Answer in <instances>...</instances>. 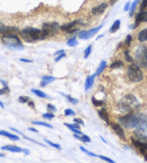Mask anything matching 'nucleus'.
Masks as SVG:
<instances>
[{
	"mask_svg": "<svg viewBox=\"0 0 147 163\" xmlns=\"http://www.w3.org/2000/svg\"><path fill=\"white\" fill-rule=\"evenodd\" d=\"M19 33L22 39L28 43H33L39 40H44L46 37H49V34L44 30H39L34 27H25L24 30L19 31Z\"/></svg>",
	"mask_w": 147,
	"mask_h": 163,
	"instance_id": "1",
	"label": "nucleus"
},
{
	"mask_svg": "<svg viewBox=\"0 0 147 163\" xmlns=\"http://www.w3.org/2000/svg\"><path fill=\"white\" fill-rule=\"evenodd\" d=\"M121 126L126 128H139L146 123V117L143 114H136V113L129 112L124 117L119 118Z\"/></svg>",
	"mask_w": 147,
	"mask_h": 163,
	"instance_id": "2",
	"label": "nucleus"
},
{
	"mask_svg": "<svg viewBox=\"0 0 147 163\" xmlns=\"http://www.w3.org/2000/svg\"><path fill=\"white\" fill-rule=\"evenodd\" d=\"M118 107L121 111H124V112H130L132 108L135 107H139V101L136 97L131 95V94H128L124 97H122L118 104Z\"/></svg>",
	"mask_w": 147,
	"mask_h": 163,
	"instance_id": "3",
	"label": "nucleus"
},
{
	"mask_svg": "<svg viewBox=\"0 0 147 163\" xmlns=\"http://www.w3.org/2000/svg\"><path fill=\"white\" fill-rule=\"evenodd\" d=\"M127 76L128 79L132 82V83H139L144 79V74L143 70L141 69V67L138 66L137 63H131L128 67L127 70Z\"/></svg>",
	"mask_w": 147,
	"mask_h": 163,
	"instance_id": "4",
	"label": "nucleus"
},
{
	"mask_svg": "<svg viewBox=\"0 0 147 163\" xmlns=\"http://www.w3.org/2000/svg\"><path fill=\"white\" fill-rule=\"evenodd\" d=\"M1 41L5 45L13 49H23L22 45V41H20L19 36H17L16 33H8V34H2L1 36Z\"/></svg>",
	"mask_w": 147,
	"mask_h": 163,
	"instance_id": "5",
	"label": "nucleus"
},
{
	"mask_svg": "<svg viewBox=\"0 0 147 163\" xmlns=\"http://www.w3.org/2000/svg\"><path fill=\"white\" fill-rule=\"evenodd\" d=\"M136 63L141 68H147V48L146 45H141L135 52Z\"/></svg>",
	"mask_w": 147,
	"mask_h": 163,
	"instance_id": "6",
	"label": "nucleus"
},
{
	"mask_svg": "<svg viewBox=\"0 0 147 163\" xmlns=\"http://www.w3.org/2000/svg\"><path fill=\"white\" fill-rule=\"evenodd\" d=\"M60 28L59 24L56 22H51V23H44L42 26V30H44L46 33L49 34V36L51 35H54V34L58 32V30Z\"/></svg>",
	"mask_w": 147,
	"mask_h": 163,
	"instance_id": "7",
	"label": "nucleus"
},
{
	"mask_svg": "<svg viewBox=\"0 0 147 163\" xmlns=\"http://www.w3.org/2000/svg\"><path fill=\"white\" fill-rule=\"evenodd\" d=\"M79 24H83L82 20H79V19L78 20H74V22H70V23L65 24V25L60 26V30L66 31V32H68V33H74V32H76V31L78 30L77 26H78Z\"/></svg>",
	"mask_w": 147,
	"mask_h": 163,
	"instance_id": "8",
	"label": "nucleus"
},
{
	"mask_svg": "<svg viewBox=\"0 0 147 163\" xmlns=\"http://www.w3.org/2000/svg\"><path fill=\"white\" fill-rule=\"evenodd\" d=\"M101 27H102V25L101 26H98V27H95V28H92V30L82 31V32H79V34H78L79 39H82V40H88V39H91L92 36H94L95 34L101 30Z\"/></svg>",
	"mask_w": 147,
	"mask_h": 163,
	"instance_id": "9",
	"label": "nucleus"
},
{
	"mask_svg": "<svg viewBox=\"0 0 147 163\" xmlns=\"http://www.w3.org/2000/svg\"><path fill=\"white\" fill-rule=\"evenodd\" d=\"M131 142H132V145H134L135 147H137L138 150L141 151L143 154L147 151V143L141 142V140H138L137 138H134V137L131 138Z\"/></svg>",
	"mask_w": 147,
	"mask_h": 163,
	"instance_id": "10",
	"label": "nucleus"
},
{
	"mask_svg": "<svg viewBox=\"0 0 147 163\" xmlns=\"http://www.w3.org/2000/svg\"><path fill=\"white\" fill-rule=\"evenodd\" d=\"M106 8H108V3H105V2L100 3L98 6L94 7V8L92 9V14H93V15H101V14L104 13Z\"/></svg>",
	"mask_w": 147,
	"mask_h": 163,
	"instance_id": "11",
	"label": "nucleus"
},
{
	"mask_svg": "<svg viewBox=\"0 0 147 163\" xmlns=\"http://www.w3.org/2000/svg\"><path fill=\"white\" fill-rule=\"evenodd\" d=\"M111 128L118 136L121 137V138H124V130L121 125H119V123H111Z\"/></svg>",
	"mask_w": 147,
	"mask_h": 163,
	"instance_id": "12",
	"label": "nucleus"
},
{
	"mask_svg": "<svg viewBox=\"0 0 147 163\" xmlns=\"http://www.w3.org/2000/svg\"><path fill=\"white\" fill-rule=\"evenodd\" d=\"M19 30L16 26H0V33L8 34V33H18Z\"/></svg>",
	"mask_w": 147,
	"mask_h": 163,
	"instance_id": "13",
	"label": "nucleus"
},
{
	"mask_svg": "<svg viewBox=\"0 0 147 163\" xmlns=\"http://www.w3.org/2000/svg\"><path fill=\"white\" fill-rule=\"evenodd\" d=\"M3 151H9V152H15V153H20L23 152V148L16 146V145H6V146H2Z\"/></svg>",
	"mask_w": 147,
	"mask_h": 163,
	"instance_id": "14",
	"label": "nucleus"
},
{
	"mask_svg": "<svg viewBox=\"0 0 147 163\" xmlns=\"http://www.w3.org/2000/svg\"><path fill=\"white\" fill-rule=\"evenodd\" d=\"M56 80V77L53 76H43L42 77V82H41V86H46L48 84L52 83Z\"/></svg>",
	"mask_w": 147,
	"mask_h": 163,
	"instance_id": "15",
	"label": "nucleus"
},
{
	"mask_svg": "<svg viewBox=\"0 0 147 163\" xmlns=\"http://www.w3.org/2000/svg\"><path fill=\"white\" fill-rule=\"evenodd\" d=\"M94 79H95V75L93 76H88L86 78V82H85V91H88L93 86V84H94Z\"/></svg>",
	"mask_w": 147,
	"mask_h": 163,
	"instance_id": "16",
	"label": "nucleus"
},
{
	"mask_svg": "<svg viewBox=\"0 0 147 163\" xmlns=\"http://www.w3.org/2000/svg\"><path fill=\"white\" fill-rule=\"evenodd\" d=\"M0 135L8 137V138H9V139H11V140H19V137L16 136V135H14V134L8 133V131H6V130H0Z\"/></svg>",
	"mask_w": 147,
	"mask_h": 163,
	"instance_id": "17",
	"label": "nucleus"
},
{
	"mask_svg": "<svg viewBox=\"0 0 147 163\" xmlns=\"http://www.w3.org/2000/svg\"><path fill=\"white\" fill-rule=\"evenodd\" d=\"M135 136H136V138H137L138 140L144 142V143H147V135L143 133V131H139V130H137V131L135 133Z\"/></svg>",
	"mask_w": 147,
	"mask_h": 163,
	"instance_id": "18",
	"label": "nucleus"
},
{
	"mask_svg": "<svg viewBox=\"0 0 147 163\" xmlns=\"http://www.w3.org/2000/svg\"><path fill=\"white\" fill-rule=\"evenodd\" d=\"M98 116H100V118H101L102 120H104L105 122L109 123V116H108V112H106V110H105V109L98 110Z\"/></svg>",
	"mask_w": 147,
	"mask_h": 163,
	"instance_id": "19",
	"label": "nucleus"
},
{
	"mask_svg": "<svg viewBox=\"0 0 147 163\" xmlns=\"http://www.w3.org/2000/svg\"><path fill=\"white\" fill-rule=\"evenodd\" d=\"M138 40L141 42H146L147 41V28H144L143 31L139 32L138 34Z\"/></svg>",
	"mask_w": 147,
	"mask_h": 163,
	"instance_id": "20",
	"label": "nucleus"
},
{
	"mask_svg": "<svg viewBox=\"0 0 147 163\" xmlns=\"http://www.w3.org/2000/svg\"><path fill=\"white\" fill-rule=\"evenodd\" d=\"M120 25H121V22L119 19H117L115 23L112 24L111 28H110V33H115V32L120 28Z\"/></svg>",
	"mask_w": 147,
	"mask_h": 163,
	"instance_id": "21",
	"label": "nucleus"
},
{
	"mask_svg": "<svg viewBox=\"0 0 147 163\" xmlns=\"http://www.w3.org/2000/svg\"><path fill=\"white\" fill-rule=\"evenodd\" d=\"M105 67H106V61H101V63H100V66H98L97 70H96V73H95V76H98V75H101L102 71L105 69Z\"/></svg>",
	"mask_w": 147,
	"mask_h": 163,
	"instance_id": "22",
	"label": "nucleus"
},
{
	"mask_svg": "<svg viewBox=\"0 0 147 163\" xmlns=\"http://www.w3.org/2000/svg\"><path fill=\"white\" fill-rule=\"evenodd\" d=\"M122 66H123V62L120 61V60H117V61H113V62L110 65V68H111V69H117V68H121Z\"/></svg>",
	"mask_w": 147,
	"mask_h": 163,
	"instance_id": "23",
	"label": "nucleus"
},
{
	"mask_svg": "<svg viewBox=\"0 0 147 163\" xmlns=\"http://www.w3.org/2000/svg\"><path fill=\"white\" fill-rule=\"evenodd\" d=\"M32 92L35 95H37L39 97H42V99H46L48 97V95H46L44 92H42V91H40V90H36V88H32Z\"/></svg>",
	"mask_w": 147,
	"mask_h": 163,
	"instance_id": "24",
	"label": "nucleus"
},
{
	"mask_svg": "<svg viewBox=\"0 0 147 163\" xmlns=\"http://www.w3.org/2000/svg\"><path fill=\"white\" fill-rule=\"evenodd\" d=\"M33 123L36 125V126H43V127H46V128H53L52 125L46 123V122H44V121H33Z\"/></svg>",
	"mask_w": 147,
	"mask_h": 163,
	"instance_id": "25",
	"label": "nucleus"
},
{
	"mask_svg": "<svg viewBox=\"0 0 147 163\" xmlns=\"http://www.w3.org/2000/svg\"><path fill=\"white\" fill-rule=\"evenodd\" d=\"M77 43H78V42H77V39H76L75 36L71 37V39H69V40L67 41V44H68L69 47H76Z\"/></svg>",
	"mask_w": 147,
	"mask_h": 163,
	"instance_id": "26",
	"label": "nucleus"
},
{
	"mask_svg": "<svg viewBox=\"0 0 147 163\" xmlns=\"http://www.w3.org/2000/svg\"><path fill=\"white\" fill-rule=\"evenodd\" d=\"M45 143H46V144H49V145H51V146H52V147H54V148H57V150H61V146H60L59 144L53 143V142H51V140H49V139H45Z\"/></svg>",
	"mask_w": 147,
	"mask_h": 163,
	"instance_id": "27",
	"label": "nucleus"
},
{
	"mask_svg": "<svg viewBox=\"0 0 147 163\" xmlns=\"http://www.w3.org/2000/svg\"><path fill=\"white\" fill-rule=\"evenodd\" d=\"M91 52H92V45H88L85 49V51H84V58L87 59L88 57H89V54H91Z\"/></svg>",
	"mask_w": 147,
	"mask_h": 163,
	"instance_id": "28",
	"label": "nucleus"
},
{
	"mask_svg": "<svg viewBox=\"0 0 147 163\" xmlns=\"http://www.w3.org/2000/svg\"><path fill=\"white\" fill-rule=\"evenodd\" d=\"M138 2H139V0H135L134 2L130 5V16H132V14H134V10L136 9V6H137Z\"/></svg>",
	"mask_w": 147,
	"mask_h": 163,
	"instance_id": "29",
	"label": "nucleus"
},
{
	"mask_svg": "<svg viewBox=\"0 0 147 163\" xmlns=\"http://www.w3.org/2000/svg\"><path fill=\"white\" fill-rule=\"evenodd\" d=\"M92 102H93V104H94L95 107H100V105H103L104 104V102L103 101H98V100H96L94 97H92Z\"/></svg>",
	"mask_w": 147,
	"mask_h": 163,
	"instance_id": "30",
	"label": "nucleus"
},
{
	"mask_svg": "<svg viewBox=\"0 0 147 163\" xmlns=\"http://www.w3.org/2000/svg\"><path fill=\"white\" fill-rule=\"evenodd\" d=\"M42 117L44 118V119L51 120V119H53V118H54V114H53L52 112H48V113H43Z\"/></svg>",
	"mask_w": 147,
	"mask_h": 163,
	"instance_id": "31",
	"label": "nucleus"
},
{
	"mask_svg": "<svg viewBox=\"0 0 147 163\" xmlns=\"http://www.w3.org/2000/svg\"><path fill=\"white\" fill-rule=\"evenodd\" d=\"M80 150L83 151V152H84V153H86V154H88V155H89V157H97V154H94V153H92V152H89V151H87L85 148V147H80Z\"/></svg>",
	"mask_w": 147,
	"mask_h": 163,
	"instance_id": "32",
	"label": "nucleus"
},
{
	"mask_svg": "<svg viewBox=\"0 0 147 163\" xmlns=\"http://www.w3.org/2000/svg\"><path fill=\"white\" fill-rule=\"evenodd\" d=\"M7 93H9V87L7 86V85H5L3 88L0 90V95H3V94H7Z\"/></svg>",
	"mask_w": 147,
	"mask_h": 163,
	"instance_id": "33",
	"label": "nucleus"
},
{
	"mask_svg": "<svg viewBox=\"0 0 147 163\" xmlns=\"http://www.w3.org/2000/svg\"><path fill=\"white\" fill-rule=\"evenodd\" d=\"M67 99H68V101L69 102H71L72 104H77L78 103V100L77 99H74V97H69V95H65Z\"/></svg>",
	"mask_w": 147,
	"mask_h": 163,
	"instance_id": "34",
	"label": "nucleus"
},
{
	"mask_svg": "<svg viewBox=\"0 0 147 163\" xmlns=\"http://www.w3.org/2000/svg\"><path fill=\"white\" fill-rule=\"evenodd\" d=\"M97 157H100V159H101V160H103V161H106V162L115 163V161L112 160V159H109V157H103V155H97Z\"/></svg>",
	"mask_w": 147,
	"mask_h": 163,
	"instance_id": "35",
	"label": "nucleus"
},
{
	"mask_svg": "<svg viewBox=\"0 0 147 163\" xmlns=\"http://www.w3.org/2000/svg\"><path fill=\"white\" fill-rule=\"evenodd\" d=\"M18 101H19L20 103H27V102L29 101V97H19Z\"/></svg>",
	"mask_w": 147,
	"mask_h": 163,
	"instance_id": "36",
	"label": "nucleus"
},
{
	"mask_svg": "<svg viewBox=\"0 0 147 163\" xmlns=\"http://www.w3.org/2000/svg\"><path fill=\"white\" fill-rule=\"evenodd\" d=\"M46 108H48V111H49V112H54V111H56V107H54V105H52V104H48V105H46Z\"/></svg>",
	"mask_w": 147,
	"mask_h": 163,
	"instance_id": "37",
	"label": "nucleus"
},
{
	"mask_svg": "<svg viewBox=\"0 0 147 163\" xmlns=\"http://www.w3.org/2000/svg\"><path fill=\"white\" fill-rule=\"evenodd\" d=\"M65 114L66 116H75V112L70 109H66L65 110Z\"/></svg>",
	"mask_w": 147,
	"mask_h": 163,
	"instance_id": "38",
	"label": "nucleus"
},
{
	"mask_svg": "<svg viewBox=\"0 0 147 163\" xmlns=\"http://www.w3.org/2000/svg\"><path fill=\"white\" fill-rule=\"evenodd\" d=\"M124 57H126V59H127V61H129V62H132V58H131L130 56H129V52L128 51H124Z\"/></svg>",
	"mask_w": 147,
	"mask_h": 163,
	"instance_id": "39",
	"label": "nucleus"
},
{
	"mask_svg": "<svg viewBox=\"0 0 147 163\" xmlns=\"http://www.w3.org/2000/svg\"><path fill=\"white\" fill-rule=\"evenodd\" d=\"M66 57V54H65V52H63V54H59V56H57L56 57V59H54V61H56V62H58L59 60H61L62 58H65Z\"/></svg>",
	"mask_w": 147,
	"mask_h": 163,
	"instance_id": "40",
	"label": "nucleus"
},
{
	"mask_svg": "<svg viewBox=\"0 0 147 163\" xmlns=\"http://www.w3.org/2000/svg\"><path fill=\"white\" fill-rule=\"evenodd\" d=\"M147 7V0H143V2H141V9L143 10V9H145Z\"/></svg>",
	"mask_w": 147,
	"mask_h": 163,
	"instance_id": "41",
	"label": "nucleus"
},
{
	"mask_svg": "<svg viewBox=\"0 0 147 163\" xmlns=\"http://www.w3.org/2000/svg\"><path fill=\"white\" fill-rule=\"evenodd\" d=\"M131 39H132V37H131V35H128V36H127V40H126V42H124V43L127 44V45H130Z\"/></svg>",
	"mask_w": 147,
	"mask_h": 163,
	"instance_id": "42",
	"label": "nucleus"
},
{
	"mask_svg": "<svg viewBox=\"0 0 147 163\" xmlns=\"http://www.w3.org/2000/svg\"><path fill=\"white\" fill-rule=\"evenodd\" d=\"M74 121H75L76 123H79V125H84V121H83L82 119H78V118H75V119H74Z\"/></svg>",
	"mask_w": 147,
	"mask_h": 163,
	"instance_id": "43",
	"label": "nucleus"
},
{
	"mask_svg": "<svg viewBox=\"0 0 147 163\" xmlns=\"http://www.w3.org/2000/svg\"><path fill=\"white\" fill-rule=\"evenodd\" d=\"M20 61H23V62H32V60H29V59H24V58H20Z\"/></svg>",
	"mask_w": 147,
	"mask_h": 163,
	"instance_id": "44",
	"label": "nucleus"
},
{
	"mask_svg": "<svg viewBox=\"0 0 147 163\" xmlns=\"http://www.w3.org/2000/svg\"><path fill=\"white\" fill-rule=\"evenodd\" d=\"M63 52H65V51H63V50H59V51H57V52H56V54H54V56H59V54H63Z\"/></svg>",
	"mask_w": 147,
	"mask_h": 163,
	"instance_id": "45",
	"label": "nucleus"
},
{
	"mask_svg": "<svg viewBox=\"0 0 147 163\" xmlns=\"http://www.w3.org/2000/svg\"><path fill=\"white\" fill-rule=\"evenodd\" d=\"M129 7H130V2H128L127 5L124 6V10H126V11H127V10H129Z\"/></svg>",
	"mask_w": 147,
	"mask_h": 163,
	"instance_id": "46",
	"label": "nucleus"
},
{
	"mask_svg": "<svg viewBox=\"0 0 147 163\" xmlns=\"http://www.w3.org/2000/svg\"><path fill=\"white\" fill-rule=\"evenodd\" d=\"M27 104H28L29 107H32L33 109H34V103H33L32 101H28V102H27Z\"/></svg>",
	"mask_w": 147,
	"mask_h": 163,
	"instance_id": "47",
	"label": "nucleus"
},
{
	"mask_svg": "<svg viewBox=\"0 0 147 163\" xmlns=\"http://www.w3.org/2000/svg\"><path fill=\"white\" fill-rule=\"evenodd\" d=\"M23 152L25 153V155H28V154H29V151L28 150H23Z\"/></svg>",
	"mask_w": 147,
	"mask_h": 163,
	"instance_id": "48",
	"label": "nucleus"
},
{
	"mask_svg": "<svg viewBox=\"0 0 147 163\" xmlns=\"http://www.w3.org/2000/svg\"><path fill=\"white\" fill-rule=\"evenodd\" d=\"M28 130H31V131H34V133H37V130L34 129V128H28Z\"/></svg>",
	"mask_w": 147,
	"mask_h": 163,
	"instance_id": "49",
	"label": "nucleus"
},
{
	"mask_svg": "<svg viewBox=\"0 0 147 163\" xmlns=\"http://www.w3.org/2000/svg\"><path fill=\"white\" fill-rule=\"evenodd\" d=\"M144 159H145V161H147V154L146 153H144Z\"/></svg>",
	"mask_w": 147,
	"mask_h": 163,
	"instance_id": "50",
	"label": "nucleus"
},
{
	"mask_svg": "<svg viewBox=\"0 0 147 163\" xmlns=\"http://www.w3.org/2000/svg\"><path fill=\"white\" fill-rule=\"evenodd\" d=\"M5 157V154H2V153H0V157Z\"/></svg>",
	"mask_w": 147,
	"mask_h": 163,
	"instance_id": "51",
	"label": "nucleus"
},
{
	"mask_svg": "<svg viewBox=\"0 0 147 163\" xmlns=\"http://www.w3.org/2000/svg\"><path fill=\"white\" fill-rule=\"evenodd\" d=\"M115 1H118V0H112V1H111V3H112V5H113V3H115Z\"/></svg>",
	"mask_w": 147,
	"mask_h": 163,
	"instance_id": "52",
	"label": "nucleus"
},
{
	"mask_svg": "<svg viewBox=\"0 0 147 163\" xmlns=\"http://www.w3.org/2000/svg\"><path fill=\"white\" fill-rule=\"evenodd\" d=\"M0 107L3 108V103H2V102H0Z\"/></svg>",
	"mask_w": 147,
	"mask_h": 163,
	"instance_id": "53",
	"label": "nucleus"
}]
</instances>
